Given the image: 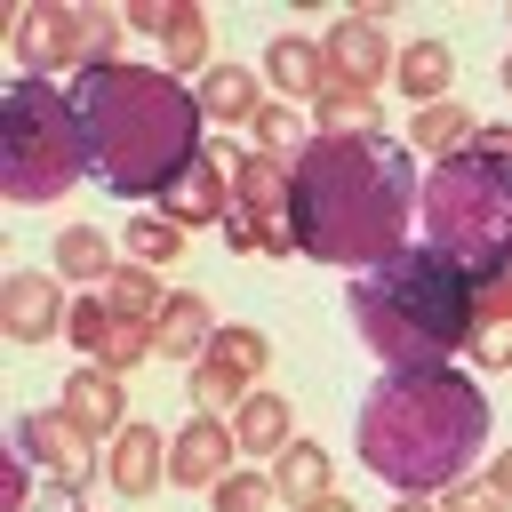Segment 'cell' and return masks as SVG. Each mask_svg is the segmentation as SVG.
<instances>
[{"mask_svg":"<svg viewBox=\"0 0 512 512\" xmlns=\"http://www.w3.org/2000/svg\"><path fill=\"white\" fill-rule=\"evenodd\" d=\"M64 336H72L88 360H104V344L120 336V320H112V304H104V296H72V320H64Z\"/></svg>","mask_w":512,"mask_h":512,"instance_id":"obj_31","label":"cell"},{"mask_svg":"<svg viewBox=\"0 0 512 512\" xmlns=\"http://www.w3.org/2000/svg\"><path fill=\"white\" fill-rule=\"evenodd\" d=\"M360 464L400 488V496H440L472 472V456L488 448V392L464 368H424V376H384L360 400L352 424Z\"/></svg>","mask_w":512,"mask_h":512,"instance_id":"obj_3","label":"cell"},{"mask_svg":"<svg viewBox=\"0 0 512 512\" xmlns=\"http://www.w3.org/2000/svg\"><path fill=\"white\" fill-rule=\"evenodd\" d=\"M200 112L224 120V128H248L256 120V64H208L200 72Z\"/></svg>","mask_w":512,"mask_h":512,"instance_id":"obj_24","label":"cell"},{"mask_svg":"<svg viewBox=\"0 0 512 512\" xmlns=\"http://www.w3.org/2000/svg\"><path fill=\"white\" fill-rule=\"evenodd\" d=\"M16 448H24V464H40V472H48L64 496H80V488L104 472V464L88 456V432H80L64 408H32V416L16 424Z\"/></svg>","mask_w":512,"mask_h":512,"instance_id":"obj_11","label":"cell"},{"mask_svg":"<svg viewBox=\"0 0 512 512\" xmlns=\"http://www.w3.org/2000/svg\"><path fill=\"white\" fill-rule=\"evenodd\" d=\"M480 480H488V488H496V496H504V504H512V448H496V456H488V472H480Z\"/></svg>","mask_w":512,"mask_h":512,"instance_id":"obj_34","label":"cell"},{"mask_svg":"<svg viewBox=\"0 0 512 512\" xmlns=\"http://www.w3.org/2000/svg\"><path fill=\"white\" fill-rule=\"evenodd\" d=\"M352 336L392 368V376H424V368H456L480 336V280L456 272L448 256H432L424 240L384 256L376 272H352Z\"/></svg>","mask_w":512,"mask_h":512,"instance_id":"obj_4","label":"cell"},{"mask_svg":"<svg viewBox=\"0 0 512 512\" xmlns=\"http://www.w3.org/2000/svg\"><path fill=\"white\" fill-rule=\"evenodd\" d=\"M416 224H424V248L448 256L456 272L504 280L512 272V160L488 144L432 160V176L416 184Z\"/></svg>","mask_w":512,"mask_h":512,"instance_id":"obj_5","label":"cell"},{"mask_svg":"<svg viewBox=\"0 0 512 512\" xmlns=\"http://www.w3.org/2000/svg\"><path fill=\"white\" fill-rule=\"evenodd\" d=\"M72 104H80V128H88V152H96V176L128 200H160L208 144H200V88L176 80L168 64H96V72H72L64 80Z\"/></svg>","mask_w":512,"mask_h":512,"instance_id":"obj_2","label":"cell"},{"mask_svg":"<svg viewBox=\"0 0 512 512\" xmlns=\"http://www.w3.org/2000/svg\"><path fill=\"white\" fill-rule=\"evenodd\" d=\"M224 240L240 256H288L296 232H288V160L272 152H232V216H224Z\"/></svg>","mask_w":512,"mask_h":512,"instance_id":"obj_7","label":"cell"},{"mask_svg":"<svg viewBox=\"0 0 512 512\" xmlns=\"http://www.w3.org/2000/svg\"><path fill=\"white\" fill-rule=\"evenodd\" d=\"M64 320H72L64 280H48V272H8L0 280V328H8V344H48Z\"/></svg>","mask_w":512,"mask_h":512,"instance_id":"obj_13","label":"cell"},{"mask_svg":"<svg viewBox=\"0 0 512 512\" xmlns=\"http://www.w3.org/2000/svg\"><path fill=\"white\" fill-rule=\"evenodd\" d=\"M56 64L88 72V16L64 8V0H32V8H16V72H24V80H48Z\"/></svg>","mask_w":512,"mask_h":512,"instance_id":"obj_9","label":"cell"},{"mask_svg":"<svg viewBox=\"0 0 512 512\" xmlns=\"http://www.w3.org/2000/svg\"><path fill=\"white\" fill-rule=\"evenodd\" d=\"M160 216L176 224V232H200V224H224L232 216V152H200L168 192H160Z\"/></svg>","mask_w":512,"mask_h":512,"instance_id":"obj_12","label":"cell"},{"mask_svg":"<svg viewBox=\"0 0 512 512\" xmlns=\"http://www.w3.org/2000/svg\"><path fill=\"white\" fill-rule=\"evenodd\" d=\"M264 88L280 96V104H312L320 88H328V56H320V40H304V32H280V40H264Z\"/></svg>","mask_w":512,"mask_h":512,"instance_id":"obj_17","label":"cell"},{"mask_svg":"<svg viewBox=\"0 0 512 512\" xmlns=\"http://www.w3.org/2000/svg\"><path fill=\"white\" fill-rule=\"evenodd\" d=\"M120 24H136V32H160V24H168V0H128V8H120Z\"/></svg>","mask_w":512,"mask_h":512,"instance_id":"obj_33","label":"cell"},{"mask_svg":"<svg viewBox=\"0 0 512 512\" xmlns=\"http://www.w3.org/2000/svg\"><path fill=\"white\" fill-rule=\"evenodd\" d=\"M416 224V176L408 144L392 136H312L288 160V232L296 256L376 272L384 256L408 248Z\"/></svg>","mask_w":512,"mask_h":512,"instance_id":"obj_1","label":"cell"},{"mask_svg":"<svg viewBox=\"0 0 512 512\" xmlns=\"http://www.w3.org/2000/svg\"><path fill=\"white\" fill-rule=\"evenodd\" d=\"M88 168H96V152H88L72 88L16 72L0 96V192L16 208H40V200H64Z\"/></svg>","mask_w":512,"mask_h":512,"instance_id":"obj_6","label":"cell"},{"mask_svg":"<svg viewBox=\"0 0 512 512\" xmlns=\"http://www.w3.org/2000/svg\"><path fill=\"white\" fill-rule=\"evenodd\" d=\"M176 256H184V232H176L160 208H152V216H128V264H152V272H160V264H176Z\"/></svg>","mask_w":512,"mask_h":512,"instance_id":"obj_28","label":"cell"},{"mask_svg":"<svg viewBox=\"0 0 512 512\" xmlns=\"http://www.w3.org/2000/svg\"><path fill=\"white\" fill-rule=\"evenodd\" d=\"M400 144H408V152H424V160H456V152H472V144H480V120L448 96V104H424V112L400 128Z\"/></svg>","mask_w":512,"mask_h":512,"instance_id":"obj_20","label":"cell"},{"mask_svg":"<svg viewBox=\"0 0 512 512\" xmlns=\"http://www.w3.org/2000/svg\"><path fill=\"white\" fill-rule=\"evenodd\" d=\"M88 440H112L120 424H128V392H120V376L104 368V360H80L72 376H64V400H56Z\"/></svg>","mask_w":512,"mask_h":512,"instance_id":"obj_16","label":"cell"},{"mask_svg":"<svg viewBox=\"0 0 512 512\" xmlns=\"http://www.w3.org/2000/svg\"><path fill=\"white\" fill-rule=\"evenodd\" d=\"M248 128H256V152H272V160H296V152L312 144V136H304V120H296L288 104H256V120H248Z\"/></svg>","mask_w":512,"mask_h":512,"instance_id":"obj_30","label":"cell"},{"mask_svg":"<svg viewBox=\"0 0 512 512\" xmlns=\"http://www.w3.org/2000/svg\"><path fill=\"white\" fill-rule=\"evenodd\" d=\"M104 480H112V496H152L160 480H168V432H152V424H120L112 440H104Z\"/></svg>","mask_w":512,"mask_h":512,"instance_id":"obj_15","label":"cell"},{"mask_svg":"<svg viewBox=\"0 0 512 512\" xmlns=\"http://www.w3.org/2000/svg\"><path fill=\"white\" fill-rule=\"evenodd\" d=\"M504 96H512V56H504Z\"/></svg>","mask_w":512,"mask_h":512,"instance_id":"obj_38","label":"cell"},{"mask_svg":"<svg viewBox=\"0 0 512 512\" xmlns=\"http://www.w3.org/2000/svg\"><path fill=\"white\" fill-rule=\"evenodd\" d=\"M296 512H360L352 496H320V504H296Z\"/></svg>","mask_w":512,"mask_h":512,"instance_id":"obj_35","label":"cell"},{"mask_svg":"<svg viewBox=\"0 0 512 512\" xmlns=\"http://www.w3.org/2000/svg\"><path fill=\"white\" fill-rule=\"evenodd\" d=\"M272 488H280L288 504H320V496H336V456H328L320 440H288V448L272 456Z\"/></svg>","mask_w":512,"mask_h":512,"instance_id":"obj_22","label":"cell"},{"mask_svg":"<svg viewBox=\"0 0 512 512\" xmlns=\"http://www.w3.org/2000/svg\"><path fill=\"white\" fill-rule=\"evenodd\" d=\"M232 440H240V456H248V464H256V456L272 464V456L296 440V416H288V400H280L272 384H256V392L232 408Z\"/></svg>","mask_w":512,"mask_h":512,"instance_id":"obj_19","label":"cell"},{"mask_svg":"<svg viewBox=\"0 0 512 512\" xmlns=\"http://www.w3.org/2000/svg\"><path fill=\"white\" fill-rule=\"evenodd\" d=\"M232 456H240V440H232V416H192V424L168 440V480L208 496V488L232 472Z\"/></svg>","mask_w":512,"mask_h":512,"instance_id":"obj_14","label":"cell"},{"mask_svg":"<svg viewBox=\"0 0 512 512\" xmlns=\"http://www.w3.org/2000/svg\"><path fill=\"white\" fill-rule=\"evenodd\" d=\"M304 112H312V136H384L376 96H352V88H336V80H328Z\"/></svg>","mask_w":512,"mask_h":512,"instance_id":"obj_27","label":"cell"},{"mask_svg":"<svg viewBox=\"0 0 512 512\" xmlns=\"http://www.w3.org/2000/svg\"><path fill=\"white\" fill-rule=\"evenodd\" d=\"M264 376H272V336H264V328H248V320H216L208 352L192 360L200 416H216V408H240V400H248Z\"/></svg>","mask_w":512,"mask_h":512,"instance_id":"obj_8","label":"cell"},{"mask_svg":"<svg viewBox=\"0 0 512 512\" xmlns=\"http://www.w3.org/2000/svg\"><path fill=\"white\" fill-rule=\"evenodd\" d=\"M504 280H512V272H504Z\"/></svg>","mask_w":512,"mask_h":512,"instance_id":"obj_39","label":"cell"},{"mask_svg":"<svg viewBox=\"0 0 512 512\" xmlns=\"http://www.w3.org/2000/svg\"><path fill=\"white\" fill-rule=\"evenodd\" d=\"M272 496H280V488H272V472H256V464H232V472L208 488V504H216V512H264Z\"/></svg>","mask_w":512,"mask_h":512,"instance_id":"obj_29","label":"cell"},{"mask_svg":"<svg viewBox=\"0 0 512 512\" xmlns=\"http://www.w3.org/2000/svg\"><path fill=\"white\" fill-rule=\"evenodd\" d=\"M448 80H456V48L448 40H408L400 64H392V88L416 96V112L424 104H448Z\"/></svg>","mask_w":512,"mask_h":512,"instance_id":"obj_21","label":"cell"},{"mask_svg":"<svg viewBox=\"0 0 512 512\" xmlns=\"http://www.w3.org/2000/svg\"><path fill=\"white\" fill-rule=\"evenodd\" d=\"M120 256H128V248H112V232H96V224H64V232H56V264H64V280H80V288H104V280L120 272Z\"/></svg>","mask_w":512,"mask_h":512,"instance_id":"obj_23","label":"cell"},{"mask_svg":"<svg viewBox=\"0 0 512 512\" xmlns=\"http://www.w3.org/2000/svg\"><path fill=\"white\" fill-rule=\"evenodd\" d=\"M432 504H440V512H512V504H504L488 480H456V488H440Z\"/></svg>","mask_w":512,"mask_h":512,"instance_id":"obj_32","label":"cell"},{"mask_svg":"<svg viewBox=\"0 0 512 512\" xmlns=\"http://www.w3.org/2000/svg\"><path fill=\"white\" fill-rule=\"evenodd\" d=\"M160 48H168V72H176V80H192V72L208 64V8H200V0H168Z\"/></svg>","mask_w":512,"mask_h":512,"instance_id":"obj_26","label":"cell"},{"mask_svg":"<svg viewBox=\"0 0 512 512\" xmlns=\"http://www.w3.org/2000/svg\"><path fill=\"white\" fill-rule=\"evenodd\" d=\"M96 296L112 304V320H120V328H152V320H160V304H168V288L152 280V264H120Z\"/></svg>","mask_w":512,"mask_h":512,"instance_id":"obj_25","label":"cell"},{"mask_svg":"<svg viewBox=\"0 0 512 512\" xmlns=\"http://www.w3.org/2000/svg\"><path fill=\"white\" fill-rule=\"evenodd\" d=\"M480 144H488V152H504V160H512V128H480Z\"/></svg>","mask_w":512,"mask_h":512,"instance_id":"obj_36","label":"cell"},{"mask_svg":"<svg viewBox=\"0 0 512 512\" xmlns=\"http://www.w3.org/2000/svg\"><path fill=\"white\" fill-rule=\"evenodd\" d=\"M320 56H328V80L352 88V96H376V88L392 80V64H400L384 16H336V24L320 32Z\"/></svg>","mask_w":512,"mask_h":512,"instance_id":"obj_10","label":"cell"},{"mask_svg":"<svg viewBox=\"0 0 512 512\" xmlns=\"http://www.w3.org/2000/svg\"><path fill=\"white\" fill-rule=\"evenodd\" d=\"M384 512H440L432 496H400V504H384Z\"/></svg>","mask_w":512,"mask_h":512,"instance_id":"obj_37","label":"cell"},{"mask_svg":"<svg viewBox=\"0 0 512 512\" xmlns=\"http://www.w3.org/2000/svg\"><path fill=\"white\" fill-rule=\"evenodd\" d=\"M208 336H216V312H208V296H168L160 304V320H152V360H176V368H192L200 352H208Z\"/></svg>","mask_w":512,"mask_h":512,"instance_id":"obj_18","label":"cell"}]
</instances>
